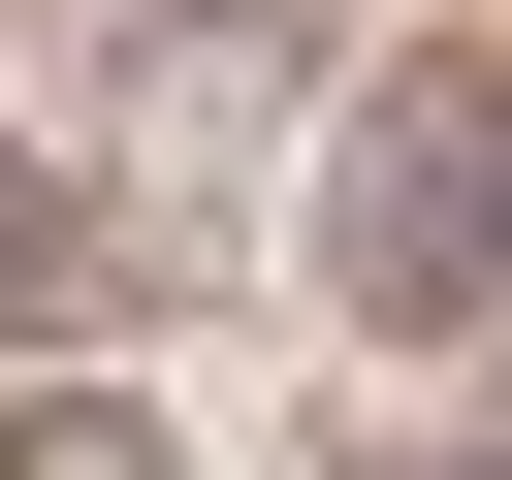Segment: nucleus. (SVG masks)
I'll list each match as a JSON object with an SVG mask.
<instances>
[{
	"label": "nucleus",
	"mask_w": 512,
	"mask_h": 480,
	"mask_svg": "<svg viewBox=\"0 0 512 480\" xmlns=\"http://www.w3.org/2000/svg\"><path fill=\"white\" fill-rule=\"evenodd\" d=\"M320 320H352V352L512 320V32H384V64H352V160H320Z\"/></svg>",
	"instance_id": "f257e3e1"
},
{
	"label": "nucleus",
	"mask_w": 512,
	"mask_h": 480,
	"mask_svg": "<svg viewBox=\"0 0 512 480\" xmlns=\"http://www.w3.org/2000/svg\"><path fill=\"white\" fill-rule=\"evenodd\" d=\"M64 320H96V192H64V160H0V352H64Z\"/></svg>",
	"instance_id": "f03ea898"
},
{
	"label": "nucleus",
	"mask_w": 512,
	"mask_h": 480,
	"mask_svg": "<svg viewBox=\"0 0 512 480\" xmlns=\"http://www.w3.org/2000/svg\"><path fill=\"white\" fill-rule=\"evenodd\" d=\"M0 480H192L160 384H0Z\"/></svg>",
	"instance_id": "7ed1b4c3"
}]
</instances>
